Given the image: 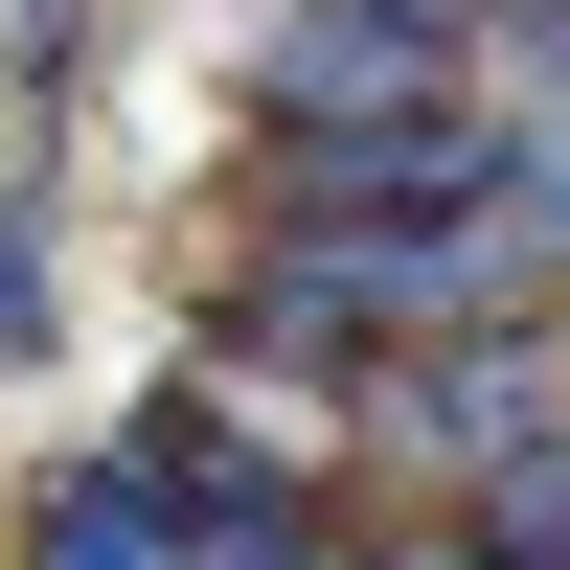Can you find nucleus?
I'll return each instance as SVG.
<instances>
[{
	"instance_id": "nucleus-3",
	"label": "nucleus",
	"mask_w": 570,
	"mask_h": 570,
	"mask_svg": "<svg viewBox=\"0 0 570 570\" xmlns=\"http://www.w3.org/2000/svg\"><path fill=\"white\" fill-rule=\"evenodd\" d=\"M0 23H23V69H46V0H0Z\"/></svg>"
},
{
	"instance_id": "nucleus-1",
	"label": "nucleus",
	"mask_w": 570,
	"mask_h": 570,
	"mask_svg": "<svg viewBox=\"0 0 570 570\" xmlns=\"http://www.w3.org/2000/svg\"><path fill=\"white\" fill-rule=\"evenodd\" d=\"M343 206H548L525 137L480 91H411V115H274V228H343Z\"/></svg>"
},
{
	"instance_id": "nucleus-2",
	"label": "nucleus",
	"mask_w": 570,
	"mask_h": 570,
	"mask_svg": "<svg viewBox=\"0 0 570 570\" xmlns=\"http://www.w3.org/2000/svg\"><path fill=\"white\" fill-rule=\"evenodd\" d=\"M480 69V23L456 0H297L274 23V115H411V91Z\"/></svg>"
}]
</instances>
